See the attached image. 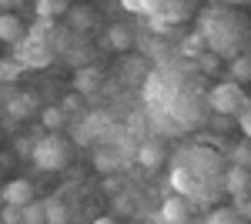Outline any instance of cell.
I'll list each match as a JSON object with an SVG mask.
<instances>
[{
  "instance_id": "obj_9",
  "label": "cell",
  "mask_w": 251,
  "mask_h": 224,
  "mask_svg": "<svg viewBox=\"0 0 251 224\" xmlns=\"http://www.w3.org/2000/svg\"><path fill=\"white\" fill-rule=\"evenodd\" d=\"M67 10H71V3H64V0H37V17L40 20H57L60 14L67 17Z\"/></svg>"
},
{
  "instance_id": "obj_21",
  "label": "cell",
  "mask_w": 251,
  "mask_h": 224,
  "mask_svg": "<svg viewBox=\"0 0 251 224\" xmlns=\"http://www.w3.org/2000/svg\"><path fill=\"white\" fill-rule=\"evenodd\" d=\"M0 221H3V224H27V221H24V207L3 204V211H0Z\"/></svg>"
},
{
  "instance_id": "obj_5",
  "label": "cell",
  "mask_w": 251,
  "mask_h": 224,
  "mask_svg": "<svg viewBox=\"0 0 251 224\" xmlns=\"http://www.w3.org/2000/svg\"><path fill=\"white\" fill-rule=\"evenodd\" d=\"M24 34H27V27H24V20L17 14H0V40L3 44H24Z\"/></svg>"
},
{
  "instance_id": "obj_26",
  "label": "cell",
  "mask_w": 251,
  "mask_h": 224,
  "mask_svg": "<svg viewBox=\"0 0 251 224\" xmlns=\"http://www.w3.org/2000/svg\"><path fill=\"white\" fill-rule=\"evenodd\" d=\"M74 107H80V97H67V100H64V114L74 111Z\"/></svg>"
},
{
  "instance_id": "obj_13",
  "label": "cell",
  "mask_w": 251,
  "mask_h": 224,
  "mask_svg": "<svg viewBox=\"0 0 251 224\" xmlns=\"http://www.w3.org/2000/svg\"><path fill=\"white\" fill-rule=\"evenodd\" d=\"M107 44H111L114 50H127L134 40H131V30H127V27H111V30H107Z\"/></svg>"
},
{
  "instance_id": "obj_14",
  "label": "cell",
  "mask_w": 251,
  "mask_h": 224,
  "mask_svg": "<svg viewBox=\"0 0 251 224\" xmlns=\"http://www.w3.org/2000/svg\"><path fill=\"white\" fill-rule=\"evenodd\" d=\"M71 221V211L64 201H47V224H67Z\"/></svg>"
},
{
  "instance_id": "obj_15",
  "label": "cell",
  "mask_w": 251,
  "mask_h": 224,
  "mask_svg": "<svg viewBox=\"0 0 251 224\" xmlns=\"http://www.w3.org/2000/svg\"><path fill=\"white\" fill-rule=\"evenodd\" d=\"M40 121H44L47 131H60L64 121H67V114H64V107H47V111L40 114Z\"/></svg>"
},
{
  "instance_id": "obj_6",
  "label": "cell",
  "mask_w": 251,
  "mask_h": 224,
  "mask_svg": "<svg viewBox=\"0 0 251 224\" xmlns=\"http://www.w3.org/2000/svg\"><path fill=\"white\" fill-rule=\"evenodd\" d=\"M34 40H37L34 47H24V44H20V60H24L27 67H47V64L54 60V50L44 47V40H40V37H34Z\"/></svg>"
},
{
  "instance_id": "obj_3",
  "label": "cell",
  "mask_w": 251,
  "mask_h": 224,
  "mask_svg": "<svg viewBox=\"0 0 251 224\" xmlns=\"http://www.w3.org/2000/svg\"><path fill=\"white\" fill-rule=\"evenodd\" d=\"M0 201H3V204H10V207H27L30 201H34V184H30V181H24V177H17V181H10V184H3Z\"/></svg>"
},
{
  "instance_id": "obj_18",
  "label": "cell",
  "mask_w": 251,
  "mask_h": 224,
  "mask_svg": "<svg viewBox=\"0 0 251 224\" xmlns=\"http://www.w3.org/2000/svg\"><path fill=\"white\" fill-rule=\"evenodd\" d=\"M234 168L251 171V141H245V144H238V148H234Z\"/></svg>"
},
{
  "instance_id": "obj_19",
  "label": "cell",
  "mask_w": 251,
  "mask_h": 224,
  "mask_svg": "<svg viewBox=\"0 0 251 224\" xmlns=\"http://www.w3.org/2000/svg\"><path fill=\"white\" fill-rule=\"evenodd\" d=\"M17 74H20V64H17V60H0V84L17 80Z\"/></svg>"
},
{
  "instance_id": "obj_25",
  "label": "cell",
  "mask_w": 251,
  "mask_h": 224,
  "mask_svg": "<svg viewBox=\"0 0 251 224\" xmlns=\"http://www.w3.org/2000/svg\"><path fill=\"white\" fill-rule=\"evenodd\" d=\"M241 131H245V137L251 141V114H245V117H241Z\"/></svg>"
},
{
  "instance_id": "obj_23",
  "label": "cell",
  "mask_w": 251,
  "mask_h": 224,
  "mask_svg": "<svg viewBox=\"0 0 251 224\" xmlns=\"http://www.w3.org/2000/svg\"><path fill=\"white\" fill-rule=\"evenodd\" d=\"M198 64H201L204 74H214V71H218V54H201V57H198Z\"/></svg>"
},
{
  "instance_id": "obj_22",
  "label": "cell",
  "mask_w": 251,
  "mask_h": 224,
  "mask_svg": "<svg viewBox=\"0 0 251 224\" xmlns=\"http://www.w3.org/2000/svg\"><path fill=\"white\" fill-rule=\"evenodd\" d=\"M7 111H10V117H27V114H30V97H20V100H14Z\"/></svg>"
},
{
  "instance_id": "obj_16",
  "label": "cell",
  "mask_w": 251,
  "mask_h": 224,
  "mask_svg": "<svg viewBox=\"0 0 251 224\" xmlns=\"http://www.w3.org/2000/svg\"><path fill=\"white\" fill-rule=\"evenodd\" d=\"M231 77H234V84H238V87H241L245 80H251V57H234Z\"/></svg>"
},
{
  "instance_id": "obj_1",
  "label": "cell",
  "mask_w": 251,
  "mask_h": 224,
  "mask_svg": "<svg viewBox=\"0 0 251 224\" xmlns=\"http://www.w3.org/2000/svg\"><path fill=\"white\" fill-rule=\"evenodd\" d=\"M211 107L218 114H234L238 107H245V94H241V87H238L234 80L218 84V87L211 91Z\"/></svg>"
},
{
  "instance_id": "obj_12",
  "label": "cell",
  "mask_w": 251,
  "mask_h": 224,
  "mask_svg": "<svg viewBox=\"0 0 251 224\" xmlns=\"http://www.w3.org/2000/svg\"><path fill=\"white\" fill-rule=\"evenodd\" d=\"M24 221L27 224H47V201H30L24 207Z\"/></svg>"
},
{
  "instance_id": "obj_11",
  "label": "cell",
  "mask_w": 251,
  "mask_h": 224,
  "mask_svg": "<svg viewBox=\"0 0 251 224\" xmlns=\"http://www.w3.org/2000/svg\"><path fill=\"white\" fill-rule=\"evenodd\" d=\"M67 20H71L74 30H87V27L94 24V10H91V7H71V10H67Z\"/></svg>"
},
{
  "instance_id": "obj_7",
  "label": "cell",
  "mask_w": 251,
  "mask_h": 224,
  "mask_svg": "<svg viewBox=\"0 0 251 224\" xmlns=\"http://www.w3.org/2000/svg\"><path fill=\"white\" fill-rule=\"evenodd\" d=\"M137 164L148 168V171L161 168V164H164V148H161L157 141H144V144L137 148Z\"/></svg>"
},
{
  "instance_id": "obj_17",
  "label": "cell",
  "mask_w": 251,
  "mask_h": 224,
  "mask_svg": "<svg viewBox=\"0 0 251 224\" xmlns=\"http://www.w3.org/2000/svg\"><path fill=\"white\" fill-rule=\"evenodd\" d=\"M94 168L100 171V174H111V171L117 168V157L111 154V150H97L94 154Z\"/></svg>"
},
{
  "instance_id": "obj_30",
  "label": "cell",
  "mask_w": 251,
  "mask_h": 224,
  "mask_svg": "<svg viewBox=\"0 0 251 224\" xmlns=\"http://www.w3.org/2000/svg\"><path fill=\"white\" fill-rule=\"evenodd\" d=\"M0 224H3V221H0Z\"/></svg>"
},
{
  "instance_id": "obj_8",
  "label": "cell",
  "mask_w": 251,
  "mask_h": 224,
  "mask_svg": "<svg viewBox=\"0 0 251 224\" xmlns=\"http://www.w3.org/2000/svg\"><path fill=\"white\" fill-rule=\"evenodd\" d=\"M74 87H77V94H94L97 87H100V71L97 67H80L77 74H74Z\"/></svg>"
},
{
  "instance_id": "obj_28",
  "label": "cell",
  "mask_w": 251,
  "mask_h": 224,
  "mask_svg": "<svg viewBox=\"0 0 251 224\" xmlns=\"http://www.w3.org/2000/svg\"><path fill=\"white\" fill-rule=\"evenodd\" d=\"M94 224H117V221H114V218H97Z\"/></svg>"
},
{
  "instance_id": "obj_2",
  "label": "cell",
  "mask_w": 251,
  "mask_h": 224,
  "mask_svg": "<svg viewBox=\"0 0 251 224\" xmlns=\"http://www.w3.org/2000/svg\"><path fill=\"white\" fill-rule=\"evenodd\" d=\"M34 161H37L40 168H47V171L64 168V164H67V144L57 141V137H47L44 144L34 148Z\"/></svg>"
},
{
  "instance_id": "obj_10",
  "label": "cell",
  "mask_w": 251,
  "mask_h": 224,
  "mask_svg": "<svg viewBox=\"0 0 251 224\" xmlns=\"http://www.w3.org/2000/svg\"><path fill=\"white\" fill-rule=\"evenodd\" d=\"M248 187H251V171H245V168H231L228 171V191H231L234 198L245 194Z\"/></svg>"
},
{
  "instance_id": "obj_27",
  "label": "cell",
  "mask_w": 251,
  "mask_h": 224,
  "mask_svg": "<svg viewBox=\"0 0 251 224\" xmlns=\"http://www.w3.org/2000/svg\"><path fill=\"white\" fill-rule=\"evenodd\" d=\"M14 164V154H0V171H7Z\"/></svg>"
},
{
  "instance_id": "obj_20",
  "label": "cell",
  "mask_w": 251,
  "mask_h": 224,
  "mask_svg": "<svg viewBox=\"0 0 251 224\" xmlns=\"http://www.w3.org/2000/svg\"><path fill=\"white\" fill-rule=\"evenodd\" d=\"M181 50H184L188 57H201V54H204V37H201V34H191V37L184 40Z\"/></svg>"
},
{
  "instance_id": "obj_4",
  "label": "cell",
  "mask_w": 251,
  "mask_h": 224,
  "mask_svg": "<svg viewBox=\"0 0 251 224\" xmlns=\"http://www.w3.org/2000/svg\"><path fill=\"white\" fill-rule=\"evenodd\" d=\"M161 218H164V224H184L188 218H191V204H188V198L171 194V198L164 201V207H161Z\"/></svg>"
},
{
  "instance_id": "obj_29",
  "label": "cell",
  "mask_w": 251,
  "mask_h": 224,
  "mask_svg": "<svg viewBox=\"0 0 251 224\" xmlns=\"http://www.w3.org/2000/svg\"><path fill=\"white\" fill-rule=\"evenodd\" d=\"M0 174H3V171H0Z\"/></svg>"
},
{
  "instance_id": "obj_24",
  "label": "cell",
  "mask_w": 251,
  "mask_h": 224,
  "mask_svg": "<svg viewBox=\"0 0 251 224\" xmlns=\"http://www.w3.org/2000/svg\"><path fill=\"white\" fill-rule=\"evenodd\" d=\"M238 211H241L245 218H248V214H251V201H248V198H245V194H238Z\"/></svg>"
}]
</instances>
